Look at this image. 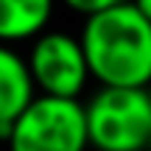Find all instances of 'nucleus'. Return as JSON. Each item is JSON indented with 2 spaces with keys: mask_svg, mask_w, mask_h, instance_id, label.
I'll return each instance as SVG.
<instances>
[{
  "mask_svg": "<svg viewBox=\"0 0 151 151\" xmlns=\"http://www.w3.org/2000/svg\"><path fill=\"white\" fill-rule=\"evenodd\" d=\"M78 39L101 87L151 84V22L134 0L90 14Z\"/></svg>",
  "mask_w": 151,
  "mask_h": 151,
  "instance_id": "1",
  "label": "nucleus"
},
{
  "mask_svg": "<svg viewBox=\"0 0 151 151\" xmlns=\"http://www.w3.org/2000/svg\"><path fill=\"white\" fill-rule=\"evenodd\" d=\"M87 109L90 146L98 151H146L151 143V98L146 87H101Z\"/></svg>",
  "mask_w": 151,
  "mask_h": 151,
  "instance_id": "2",
  "label": "nucleus"
},
{
  "mask_svg": "<svg viewBox=\"0 0 151 151\" xmlns=\"http://www.w3.org/2000/svg\"><path fill=\"white\" fill-rule=\"evenodd\" d=\"M87 146L84 104L59 95H37L14 120L9 137V151H84Z\"/></svg>",
  "mask_w": 151,
  "mask_h": 151,
  "instance_id": "3",
  "label": "nucleus"
},
{
  "mask_svg": "<svg viewBox=\"0 0 151 151\" xmlns=\"http://www.w3.org/2000/svg\"><path fill=\"white\" fill-rule=\"evenodd\" d=\"M34 84L42 95L59 98H78L90 78V62H87L81 39L65 31L39 34L28 56Z\"/></svg>",
  "mask_w": 151,
  "mask_h": 151,
  "instance_id": "4",
  "label": "nucleus"
},
{
  "mask_svg": "<svg viewBox=\"0 0 151 151\" xmlns=\"http://www.w3.org/2000/svg\"><path fill=\"white\" fill-rule=\"evenodd\" d=\"M34 76L28 67V59L0 42V140L9 143L14 120L25 112V106L34 101Z\"/></svg>",
  "mask_w": 151,
  "mask_h": 151,
  "instance_id": "5",
  "label": "nucleus"
},
{
  "mask_svg": "<svg viewBox=\"0 0 151 151\" xmlns=\"http://www.w3.org/2000/svg\"><path fill=\"white\" fill-rule=\"evenodd\" d=\"M53 11V0H0V42L39 37Z\"/></svg>",
  "mask_w": 151,
  "mask_h": 151,
  "instance_id": "6",
  "label": "nucleus"
},
{
  "mask_svg": "<svg viewBox=\"0 0 151 151\" xmlns=\"http://www.w3.org/2000/svg\"><path fill=\"white\" fill-rule=\"evenodd\" d=\"M123 3V0H65V6H70L73 11H78V14L90 17V14H98V11L104 9H112V6Z\"/></svg>",
  "mask_w": 151,
  "mask_h": 151,
  "instance_id": "7",
  "label": "nucleus"
},
{
  "mask_svg": "<svg viewBox=\"0 0 151 151\" xmlns=\"http://www.w3.org/2000/svg\"><path fill=\"white\" fill-rule=\"evenodd\" d=\"M134 6L143 11V14H146V20L151 22V0H134Z\"/></svg>",
  "mask_w": 151,
  "mask_h": 151,
  "instance_id": "8",
  "label": "nucleus"
},
{
  "mask_svg": "<svg viewBox=\"0 0 151 151\" xmlns=\"http://www.w3.org/2000/svg\"><path fill=\"white\" fill-rule=\"evenodd\" d=\"M146 90H148V98H151V84H148V87H146Z\"/></svg>",
  "mask_w": 151,
  "mask_h": 151,
  "instance_id": "9",
  "label": "nucleus"
},
{
  "mask_svg": "<svg viewBox=\"0 0 151 151\" xmlns=\"http://www.w3.org/2000/svg\"><path fill=\"white\" fill-rule=\"evenodd\" d=\"M146 151H151V143H148V148H146Z\"/></svg>",
  "mask_w": 151,
  "mask_h": 151,
  "instance_id": "10",
  "label": "nucleus"
}]
</instances>
